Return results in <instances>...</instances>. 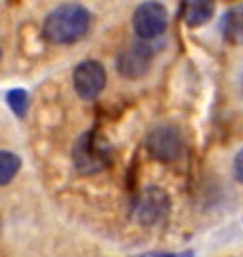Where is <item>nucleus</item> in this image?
Returning a JSON list of instances; mask_svg holds the SVG:
<instances>
[{"label": "nucleus", "instance_id": "nucleus-11", "mask_svg": "<svg viewBox=\"0 0 243 257\" xmlns=\"http://www.w3.org/2000/svg\"><path fill=\"white\" fill-rule=\"evenodd\" d=\"M6 99H8L10 109L14 110L19 118L25 116V112H27V109H29V93L25 92V90H21V88L10 90L8 95H6Z\"/></svg>", "mask_w": 243, "mask_h": 257}, {"label": "nucleus", "instance_id": "nucleus-6", "mask_svg": "<svg viewBox=\"0 0 243 257\" xmlns=\"http://www.w3.org/2000/svg\"><path fill=\"white\" fill-rule=\"evenodd\" d=\"M169 208H171L169 194L162 189H158V187H150L137 198L133 217L137 219L139 225L152 227V225H158L160 221L167 217Z\"/></svg>", "mask_w": 243, "mask_h": 257}, {"label": "nucleus", "instance_id": "nucleus-2", "mask_svg": "<svg viewBox=\"0 0 243 257\" xmlns=\"http://www.w3.org/2000/svg\"><path fill=\"white\" fill-rule=\"evenodd\" d=\"M72 160L80 174H97L110 162V147L97 132H88L74 143Z\"/></svg>", "mask_w": 243, "mask_h": 257}, {"label": "nucleus", "instance_id": "nucleus-9", "mask_svg": "<svg viewBox=\"0 0 243 257\" xmlns=\"http://www.w3.org/2000/svg\"><path fill=\"white\" fill-rule=\"evenodd\" d=\"M220 33L228 44L241 46L243 44V4H235L226 10L220 19Z\"/></svg>", "mask_w": 243, "mask_h": 257}, {"label": "nucleus", "instance_id": "nucleus-4", "mask_svg": "<svg viewBox=\"0 0 243 257\" xmlns=\"http://www.w3.org/2000/svg\"><path fill=\"white\" fill-rule=\"evenodd\" d=\"M148 155L160 162H175L182 156L184 141L177 128L173 126H158L146 138Z\"/></svg>", "mask_w": 243, "mask_h": 257}, {"label": "nucleus", "instance_id": "nucleus-14", "mask_svg": "<svg viewBox=\"0 0 243 257\" xmlns=\"http://www.w3.org/2000/svg\"><path fill=\"white\" fill-rule=\"evenodd\" d=\"M241 88H243V78H241Z\"/></svg>", "mask_w": 243, "mask_h": 257}, {"label": "nucleus", "instance_id": "nucleus-8", "mask_svg": "<svg viewBox=\"0 0 243 257\" xmlns=\"http://www.w3.org/2000/svg\"><path fill=\"white\" fill-rule=\"evenodd\" d=\"M179 14L188 27H201L213 18L215 0H180Z\"/></svg>", "mask_w": 243, "mask_h": 257}, {"label": "nucleus", "instance_id": "nucleus-12", "mask_svg": "<svg viewBox=\"0 0 243 257\" xmlns=\"http://www.w3.org/2000/svg\"><path fill=\"white\" fill-rule=\"evenodd\" d=\"M234 177L239 183H243V149L234 158Z\"/></svg>", "mask_w": 243, "mask_h": 257}, {"label": "nucleus", "instance_id": "nucleus-10", "mask_svg": "<svg viewBox=\"0 0 243 257\" xmlns=\"http://www.w3.org/2000/svg\"><path fill=\"white\" fill-rule=\"evenodd\" d=\"M21 168V158L16 153L0 151V187L8 185Z\"/></svg>", "mask_w": 243, "mask_h": 257}, {"label": "nucleus", "instance_id": "nucleus-7", "mask_svg": "<svg viewBox=\"0 0 243 257\" xmlns=\"http://www.w3.org/2000/svg\"><path fill=\"white\" fill-rule=\"evenodd\" d=\"M150 61H152V50L143 42H139V44L129 46L118 55L116 69L124 78L135 80V78H141L148 73Z\"/></svg>", "mask_w": 243, "mask_h": 257}, {"label": "nucleus", "instance_id": "nucleus-1", "mask_svg": "<svg viewBox=\"0 0 243 257\" xmlns=\"http://www.w3.org/2000/svg\"><path fill=\"white\" fill-rule=\"evenodd\" d=\"M91 25V14L80 4H63L48 14L42 35L52 44H74L86 37Z\"/></svg>", "mask_w": 243, "mask_h": 257}, {"label": "nucleus", "instance_id": "nucleus-3", "mask_svg": "<svg viewBox=\"0 0 243 257\" xmlns=\"http://www.w3.org/2000/svg\"><path fill=\"white\" fill-rule=\"evenodd\" d=\"M167 29V10L158 0L143 2L133 12V31L141 40H154Z\"/></svg>", "mask_w": 243, "mask_h": 257}, {"label": "nucleus", "instance_id": "nucleus-5", "mask_svg": "<svg viewBox=\"0 0 243 257\" xmlns=\"http://www.w3.org/2000/svg\"><path fill=\"white\" fill-rule=\"evenodd\" d=\"M72 84H74V92L78 93L82 99L91 101V99L99 97L101 92L105 90L107 71L99 61L86 59L76 65V69L72 73Z\"/></svg>", "mask_w": 243, "mask_h": 257}, {"label": "nucleus", "instance_id": "nucleus-13", "mask_svg": "<svg viewBox=\"0 0 243 257\" xmlns=\"http://www.w3.org/2000/svg\"><path fill=\"white\" fill-rule=\"evenodd\" d=\"M0 57H2V50H0Z\"/></svg>", "mask_w": 243, "mask_h": 257}]
</instances>
